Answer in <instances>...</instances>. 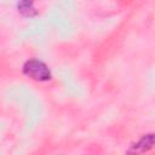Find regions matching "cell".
I'll return each instance as SVG.
<instances>
[{"mask_svg":"<svg viewBox=\"0 0 155 155\" xmlns=\"http://www.w3.org/2000/svg\"><path fill=\"white\" fill-rule=\"evenodd\" d=\"M23 71L25 75L30 76L31 79L39 80V81H45V80L51 79L50 69L47 68V65L44 62H41L39 59L28 61L23 67Z\"/></svg>","mask_w":155,"mask_h":155,"instance_id":"1","label":"cell"},{"mask_svg":"<svg viewBox=\"0 0 155 155\" xmlns=\"http://www.w3.org/2000/svg\"><path fill=\"white\" fill-rule=\"evenodd\" d=\"M155 144V134H147L143 138H140L136 144H133L127 154L128 155H137V154H142L144 151H148L150 148H153V145Z\"/></svg>","mask_w":155,"mask_h":155,"instance_id":"2","label":"cell"},{"mask_svg":"<svg viewBox=\"0 0 155 155\" xmlns=\"http://www.w3.org/2000/svg\"><path fill=\"white\" fill-rule=\"evenodd\" d=\"M25 6H27V7H23V6H21V5L18 4V8H19V11H21L22 13H24V15H27V16H33V15L36 13L35 10L33 8V4H31V2H25Z\"/></svg>","mask_w":155,"mask_h":155,"instance_id":"3","label":"cell"}]
</instances>
